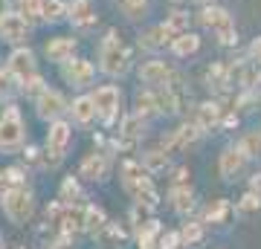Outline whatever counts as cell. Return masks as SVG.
<instances>
[{"instance_id":"cell-47","label":"cell","mask_w":261,"mask_h":249,"mask_svg":"<svg viewBox=\"0 0 261 249\" xmlns=\"http://www.w3.org/2000/svg\"><path fill=\"white\" fill-rule=\"evenodd\" d=\"M0 249H3V238H0Z\"/></svg>"},{"instance_id":"cell-10","label":"cell","mask_w":261,"mask_h":249,"mask_svg":"<svg viewBox=\"0 0 261 249\" xmlns=\"http://www.w3.org/2000/svg\"><path fill=\"white\" fill-rule=\"evenodd\" d=\"M9 73L18 78V81H27L35 75V56L29 49H15L9 56Z\"/></svg>"},{"instance_id":"cell-44","label":"cell","mask_w":261,"mask_h":249,"mask_svg":"<svg viewBox=\"0 0 261 249\" xmlns=\"http://www.w3.org/2000/svg\"><path fill=\"white\" fill-rule=\"evenodd\" d=\"M250 56H252V58H255V61L261 64V38H255V41H252V46H250Z\"/></svg>"},{"instance_id":"cell-48","label":"cell","mask_w":261,"mask_h":249,"mask_svg":"<svg viewBox=\"0 0 261 249\" xmlns=\"http://www.w3.org/2000/svg\"><path fill=\"white\" fill-rule=\"evenodd\" d=\"M49 249H58V246H49Z\"/></svg>"},{"instance_id":"cell-15","label":"cell","mask_w":261,"mask_h":249,"mask_svg":"<svg viewBox=\"0 0 261 249\" xmlns=\"http://www.w3.org/2000/svg\"><path fill=\"white\" fill-rule=\"evenodd\" d=\"M168 41H174V35H171V29H168L166 23H157V26H151L148 32L140 35V44L145 46V49H160V46H166Z\"/></svg>"},{"instance_id":"cell-38","label":"cell","mask_w":261,"mask_h":249,"mask_svg":"<svg viewBox=\"0 0 261 249\" xmlns=\"http://www.w3.org/2000/svg\"><path fill=\"white\" fill-rule=\"evenodd\" d=\"M258 209H261V200L255 194H244L241 203H238V212L241 214H252V212H258Z\"/></svg>"},{"instance_id":"cell-2","label":"cell","mask_w":261,"mask_h":249,"mask_svg":"<svg viewBox=\"0 0 261 249\" xmlns=\"http://www.w3.org/2000/svg\"><path fill=\"white\" fill-rule=\"evenodd\" d=\"M200 23L212 29L224 46H232L235 41H238V32H235L232 18H229V12L221 9V6H206V9L200 12Z\"/></svg>"},{"instance_id":"cell-13","label":"cell","mask_w":261,"mask_h":249,"mask_svg":"<svg viewBox=\"0 0 261 249\" xmlns=\"http://www.w3.org/2000/svg\"><path fill=\"white\" fill-rule=\"evenodd\" d=\"M128 194L137 200L140 206H145V209H154V206L160 203V194H157V188L151 185V180L148 177H142V180H137V183L128 188Z\"/></svg>"},{"instance_id":"cell-29","label":"cell","mask_w":261,"mask_h":249,"mask_svg":"<svg viewBox=\"0 0 261 249\" xmlns=\"http://www.w3.org/2000/svg\"><path fill=\"white\" fill-rule=\"evenodd\" d=\"M145 177V168L137 162V159H125L122 162V185L125 188H130V185L137 183V180H142Z\"/></svg>"},{"instance_id":"cell-28","label":"cell","mask_w":261,"mask_h":249,"mask_svg":"<svg viewBox=\"0 0 261 249\" xmlns=\"http://www.w3.org/2000/svg\"><path fill=\"white\" fill-rule=\"evenodd\" d=\"M206 84L209 87H215V90H226L229 87V78H226V67L224 64H212V67H206Z\"/></svg>"},{"instance_id":"cell-40","label":"cell","mask_w":261,"mask_h":249,"mask_svg":"<svg viewBox=\"0 0 261 249\" xmlns=\"http://www.w3.org/2000/svg\"><path fill=\"white\" fill-rule=\"evenodd\" d=\"M180 246V232H168L160 238V249H177Z\"/></svg>"},{"instance_id":"cell-42","label":"cell","mask_w":261,"mask_h":249,"mask_svg":"<svg viewBox=\"0 0 261 249\" xmlns=\"http://www.w3.org/2000/svg\"><path fill=\"white\" fill-rule=\"evenodd\" d=\"M250 194H255V197L261 200V174H255L250 180Z\"/></svg>"},{"instance_id":"cell-27","label":"cell","mask_w":261,"mask_h":249,"mask_svg":"<svg viewBox=\"0 0 261 249\" xmlns=\"http://www.w3.org/2000/svg\"><path fill=\"white\" fill-rule=\"evenodd\" d=\"M108 223V217H105V212L99 209V206H84V232H99Z\"/></svg>"},{"instance_id":"cell-6","label":"cell","mask_w":261,"mask_h":249,"mask_svg":"<svg viewBox=\"0 0 261 249\" xmlns=\"http://www.w3.org/2000/svg\"><path fill=\"white\" fill-rule=\"evenodd\" d=\"M93 99V107H96V116L102 122H111L113 116H116V110H119V90L113 87V84H105V87H99V90L90 96Z\"/></svg>"},{"instance_id":"cell-7","label":"cell","mask_w":261,"mask_h":249,"mask_svg":"<svg viewBox=\"0 0 261 249\" xmlns=\"http://www.w3.org/2000/svg\"><path fill=\"white\" fill-rule=\"evenodd\" d=\"M27 35H29V23L20 12H6V15L0 18V38H3V41L20 44V41H27Z\"/></svg>"},{"instance_id":"cell-36","label":"cell","mask_w":261,"mask_h":249,"mask_svg":"<svg viewBox=\"0 0 261 249\" xmlns=\"http://www.w3.org/2000/svg\"><path fill=\"white\" fill-rule=\"evenodd\" d=\"M20 15H27L29 20H41V0H18Z\"/></svg>"},{"instance_id":"cell-21","label":"cell","mask_w":261,"mask_h":249,"mask_svg":"<svg viewBox=\"0 0 261 249\" xmlns=\"http://www.w3.org/2000/svg\"><path fill=\"white\" fill-rule=\"evenodd\" d=\"M171 49H174V56L189 58V56H195L197 49H200V38H197L195 32H180V35L171 41Z\"/></svg>"},{"instance_id":"cell-16","label":"cell","mask_w":261,"mask_h":249,"mask_svg":"<svg viewBox=\"0 0 261 249\" xmlns=\"http://www.w3.org/2000/svg\"><path fill=\"white\" fill-rule=\"evenodd\" d=\"M221 122V104L218 102H203L195 113V125L200 130H212L215 125Z\"/></svg>"},{"instance_id":"cell-33","label":"cell","mask_w":261,"mask_h":249,"mask_svg":"<svg viewBox=\"0 0 261 249\" xmlns=\"http://www.w3.org/2000/svg\"><path fill=\"white\" fill-rule=\"evenodd\" d=\"M137 113L140 116H148V113H157V99L154 93H137Z\"/></svg>"},{"instance_id":"cell-32","label":"cell","mask_w":261,"mask_h":249,"mask_svg":"<svg viewBox=\"0 0 261 249\" xmlns=\"http://www.w3.org/2000/svg\"><path fill=\"white\" fill-rule=\"evenodd\" d=\"M166 26L171 29V35L177 38L180 32H189V15L186 12H171L166 18Z\"/></svg>"},{"instance_id":"cell-45","label":"cell","mask_w":261,"mask_h":249,"mask_svg":"<svg viewBox=\"0 0 261 249\" xmlns=\"http://www.w3.org/2000/svg\"><path fill=\"white\" fill-rule=\"evenodd\" d=\"M6 15V0H0V18Z\"/></svg>"},{"instance_id":"cell-46","label":"cell","mask_w":261,"mask_h":249,"mask_svg":"<svg viewBox=\"0 0 261 249\" xmlns=\"http://www.w3.org/2000/svg\"><path fill=\"white\" fill-rule=\"evenodd\" d=\"M197 3H209V0H197Z\"/></svg>"},{"instance_id":"cell-25","label":"cell","mask_w":261,"mask_h":249,"mask_svg":"<svg viewBox=\"0 0 261 249\" xmlns=\"http://www.w3.org/2000/svg\"><path fill=\"white\" fill-rule=\"evenodd\" d=\"M93 116H96V107H93V99H90V96H82V99L73 102V119L79 122V125H87Z\"/></svg>"},{"instance_id":"cell-8","label":"cell","mask_w":261,"mask_h":249,"mask_svg":"<svg viewBox=\"0 0 261 249\" xmlns=\"http://www.w3.org/2000/svg\"><path fill=\"white\" fill-rule=\"evenodd\" d=\"M35 107H38V116H41V119H58V116L67 110V104H64V99H61V93H58V90H49V87H44V90L38 93Z\"/></svg>"},{"instance_id":"cell-35","label":"cell","mask_w":261,"mask_h":249,"mask_svg":"<svg viewBox=\"0 0 261 249\" xmlns=\"http://www.w3.org/2000/svg\"><path fill=\"white\" fill-rule=\"evenodd\" d=\"M148 6V0H119V9L128 15V18H140Z\"/></svg>"},{"instance_id":"cell-20","label":"cell","mask_w":261,"mask_h":249,"mask_svg":"<svg viewBox=\"0 0 261 249\" xmlns=\"http://www.w3.org/2000/svg\"><path fill=\"white\" fill-rule=\"evenodd\" d=\"M105 174H108V159H105V154H90V157H84L82 177H87V180H105Z\"/></svg>"},{"instance_id":"cell-41","label":"cell","mask_w":261,"mask_h":249,"mask_svg":"<svg viewBox=\"0 0 261 249\" xmlns=\"http://www.w3.org/2000/svg\"><path fill=\"white\" fill-rule=\"evenodd\" d=\"M12 188H15V185H12L9 174H6V171H0V203H3V197H6V194H9Z\"/></svg>"},{"instance_id":"cell-17","label":"cell","mask_w":261,"mask_h":249,"mask_svg":"<svg viewBox=\"0 0 261 249\" xmlns=\"http://www.w3.org/2000/svg\"><path fill=\"white\" fill-rule=\"evenodd\" d=\"M73 52H75V41L73 38H53L47 44V58L49 61H70L73 58Z\"/></svg>"},{"instance_id":"cell-24","label":"cell","mask_w":261,"mask_h":249,"mask_svg":"<svg viewBox=\"0 0 261 249\" xmlns=\"http://www.w3.org/2000/svg\"><path fill=\"white\" fill-rule=\"evenodd\" d=\"M64 15H67V6L61 0H41V20L58 23V20H64Z\"/></svg>"},{"instance_id":"cell-39","label":"cell","mask_w":261,"mask_h":249,"mask_svg":"<svg viewBox=\"0 0 261 249\" xmlns=\"http://www.w3.org/2000/svg\"><path fill=\"white\" fill-rule=\"evenodd\" d=\"M20 90L23 93H41L44 90V81H41V75H32V78H27V81H20Z\"/></svg>"},{"instance_id":"cell-18","label":"cell","mask_w":261,"mask_h":249,"mask_svg":"<svg viewBox=\"0 0 261 249\" xmlns=\"http://www.w3.org/2000/svg\"><path fill=\"white\" fill-rule=\"evenodd\" d=\"M67 15H70V20H73L75 26H90V23H96L93 6H90L87 0H73V3L67 6Z\"/></svg>"},{"instance_id":"cell-30","label":"cell","mask_w":261,"mask_h":249,"mask_svg":"<svg viewBox=\"0 0 261 249\" xmlns=\"http://www.w3.org/2000/svg\"><path fill=\"white\" fill-rule=\"evenodd\" d=\"M244 157H261V130H252L247 136L241 139V145H238Z\"/></svg>"},{"instance_id":"cell-5","label":"cell","mask_w":261,"mask_h":249,"mask_svg":"<svg viewBox=\"0 0 261 249\" xmlns=\"http://www.w3.org/2000/svg\"><path fill=\"white\" fill-rule=\"evenodd\" d=\"M70 136H73V130L67 122H53V128L47 133V165L56 168L61 165V159H64V151L70 145Z\"/></svg>"},{"instance_id":"cell-22","label":"cell","mask_w":261,"mask_h":249,"mask_svg":"<svg viewBox=\"0 0 261 249\" xmlns=\"http://www.w3.org/2000/svg\"><path fill=\"white\" fill-rule=\"evenodd\" d=\"M171 206L177 214H189L192 206H195V197H192V188L189 185H174L171 188Z\"/></svg>"},{"instance_id":"cell-4","label":"cell","mask_w":261,"mask_h":249,"mask_svg":"<svg viewBox=\"0 0 261 249\" xmlns=\"http://www.w3.org/2000/svg\"><path fill=\"white\" fill-rule=\"evenodd\" d=\"M32 209H35L32 194H29L23 185H15V188L3 197V212H6V217H9L12 223H18V226L32 217Z\"/></svg>"},{"instance_id":"cell-43","label":"cell","mask_w":261,"mask_h":249,"mask_svg":"<svg viewBox=\"0 0 261 249\" xmlns=\"http://www.w3.org/2000/svg\"><path fill=\"white\" fill-rule=\"evenodd\" d=\"M186 177H189V168H186V165L177 168V171H174V183H177V185H186Z\"/></svg>"},{"instance_id":"cell-1","label":"cell","mask_w":261,"mask_h":249,"mask_svg":"<svg viewBox=\"0 0 261 249\" xmlns=\"http://www.w3.org/2000/svg\"><path fill=\"white\" fill-rule=\"evenodd\" d=\"M99 61H102V64H99L102 73H108V75H122L125 70H128L130 56H128V49L122 46L119 35H116L113 29L105 35L102 46H99Z\"/></svg>"},{"instance_id":"cell-31","label":"cell","mask_w":261,"mask_h":249,"mask_svg":"<svg viewBox=\"0 0 261 249\" xmlns=\"http://www.w3.org/2000/svg\"><path fill=\"white\" fill-rule=\"evenodd\" d=\"M180 240H183L186 246H197V243L203 240V226H200V223H186L183 232H180Z\"/></svg>"},{"instance_id":"cell-9","label":"cell","mask_w":261,"mask_h":249,"mask_svg":"<svg viewBox=\"0 0 261 249\" xmlns=\"http://www.w3.org/2000/svg\"><path fill=\"white\" fill-rule=\"evenodd\" d=\"M93 64L90 61H84V58H75V61H64V78L73 87H84V84H90L93 81Z\"/></svg>"},{"instance_id":"cell-14","label":"cell","mask_w":261,"mask_h":249,"mask_svg":"<svg viewBox=\"0 0 261 249\" xmlns=\"http://www.w3.org/2000/svg\"><path fill=\"white\" fill-rule=\"evenodd\" d=\"M244 154L238 151V148H226L224 154H221V177L224 180H235V177L241 174V168H244Z\"/></svg>"},{"instance_id":"cell-26","label":"cell","mask_w":261,"mask_h":249,"mask_svg":"<svg viewBox=\"0 0 261 249\" xmlns=\"http://www.w3.org/2000/svg\"><path fill=\"white\" fill-rule=\"evenodd\" d=\"M232 214V203L229 200H215L209 209H206V223H226Z\"/></svg>"},{"instance_id":"cell-11","label":"cell","mask_w":261,"mask_h":249,"mask_svg":"<svg viewBox=\"0 0 261 249\" xmlns=\"http://www.w3.org/2000/svg\"><path fill=\"white\" fill-rule=\"evenodd\" d=\"M145 133V119H142L140 113H134V116H125L122 119V128H119V139H116V145L119 148H134V142Z\"/></svg>"},{"instance_id":"cell-50","label":"cell","mask_w":261,"mask_h":249,"mask_svg":"<svg viewBox=\"0 0 261 249\" xmlns=\"http://www.w3.org/2000/svg\"><path fill=\"white\" fill-rule=\"evenodd\" d=\"M154 249H160V246H154Z\"/></svg>"},{"instance_id":"cell-19","label":"cell","mask_w":261,"mask_h":249,"mask_svg":"<svg viewBox=\"0 0 261 249\" xmlns=\"http://www.w3.org/2000/svg\"><path fill=\"white\" fill-rule=\"evenodd\" d=\"M96 240H99L102 249H116L125 240V229H122L119 223H105L102 229L96 232Z\"/></svg>"},{"instance_id":"cell-37","label":"cell","mask_w":261,"mask_h":249,"mask_svg":"<svg viewBox=\"0 0 261 249\" xmlns=\"http://www.w3.org/2000/svg\"><path fill=\"white\" fill-rule=\"evenodd\" d=\"M12 93H18V78L6 70L0 73V96H12Z\"/></svg>"},{"instance_id":"cell-49","label":"cell","mask_w":261,"mask_h":249,"mask_svg":"<svg viewBox=\"0 0 261 249\" xmlns=\"http://www.w3.org/2000/svg\"><path fill=\"white\" fill-rule=\"evenodd\" d=\"M174 3H180V0H174Z\"/></svg>"},{"instance_id":"cell-12","label":"cell","mask_w":261,"mask_h":249,"mask_svg":"<svg viewBox=\"0 0 261 249\" xmlns=\"http://www.w3.org/2000/svg\"><path fill=\"white\" fill-rule=\"evenodd\" d=\"M171 78V70H168L166 61H145L140 67V81L151 84V87H163V84Z\"/></svg>"},{"instance_id":"cell-34","label":"cell","mask_w":261,"mask_h":249,"mask_svg":"<svg viewBox=\"0 0 261 249\" xmlns=\"http://www.w3.org/2000/svg\"><path fill=\"white\" fill-rule=\"evenodd\" d=\"M82 197V191H79V183H75L73 177H67L64 183H61V203H75Z\"/></svg>"},{"instance_id":"cell-23","label":"cell","mask_w":261,"mask_h":249,"mask_svg":"<svg viewBox=\"0 0 261 249\" xmlns=\"http://www.w3.org/2000/svg\"><path fill=\"white\" fill-rule=\"evenodd\" d=\"M148 174H160V171H166L168 168V154L166 151H148V154H142V162H140Z\"/></svg>"},{"instance_id":"cell-3","label":"cell","mask_w":261,"mask_h":249,"mask_svg":"<svg viewBox=\"0 0 261 249\" xmlns=\"http://www.w3.org/2000/svg\"><path fill=\"white\" fill-rule=\"evenodd\" d=\"M23 142V122H20V110L15 104H9L3 116H0V151H15Z\"/></svg>"}]
</instances>
